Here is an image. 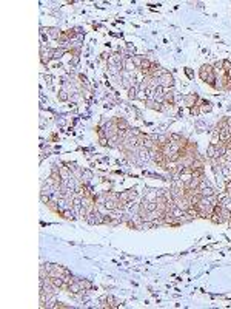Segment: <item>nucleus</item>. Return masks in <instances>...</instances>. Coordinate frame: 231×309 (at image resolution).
<instances>
[{
  "label": "nucleus",
  "mask_w": 231,
  "mask_h": 309,
  "mask_svg": "<svg viewBox=\"0 0 231 309\" xmlns=\"http://www.w3.org/2000/svg\"><path fill=\"white\" fill-rule=\"evenodd\" d=\"M159 84H160V87H163V88H173L174 87V79H173V76L170 74V73H163L160 77H159Z\"/></svg>",
  "instance_id": "f257e3e1"
},
{
  "label": "nucleus",
  "mask_w": 231,
  "mask_h": 309,
  "mask_svg": "<svg viewBox=\"0 0 231 309\" xmlns=\"http://www.w3.org/2000/svg\"><path fill=\"white\" fill-rule=\"evenodd\" d=\"M40 60H42V63L45 65V63H48L51 59H53V54H54V50H51V48H46L45 50V47H42L40 48Z\"/></svg>",
  "instance_id": "f03ea898"
},
{
  "label": "nucleus",
  "mask_w": 231,
  "mask_h": 309,
  "mask_svg": "<svg viewBox=\"0 0 231 309\" xmlns=\"http://www.w3.org/2000/svg\"><path fill=\"white\" fill-rule=\"evenodd\" d=\"M199 74H200V77H202V79L207 82V81H208V77H210L211 74H214V68H213V67H210V65H202V68H200Z\"/></svg>",
  "instance_id": "7ed1b4c3"
},
{
  "label": "nucleus",
  "mask_w": 231,
  "mask_h": 309,
  "mask_svg": "<svg viewBox=\"0 0 231 309\" xmlns=\"http://www.w3.org/2000/svg\"><path fill=\"white\" fill-rule=\"evenodd\" d=\"M48 34L51 39H60V36H62V32H60V29L59 28H42V34Z\"/></svg>",
  "instance_id": "20e7f679"
},
{
  "label": "nucleus",
  "mask_w": 231,
  "mask_h": 309,
  "mask_svg": "<svg viewBox=\"0 0 231 309\" xmlns=\"http://www.w3.org/2000/svg\"><path fill=\"white\" fill-rule=\"evenodd\" d=\"M197 99H199V96H197L196 93H191V94H186V96L183 97L185 104H186V105H189V107H193V105H197V104H196V102H197Z\"/></svg>",
  "instance_id": "39448f33"
},
{
  "label": "nucleus",
  "mask_w": 231,
  "mask_h": 309,
  "mask_svg": "<svg viewBox=\"0 0 231 309\" xmlns=\"http://www.w3.org/2000/svg\"><path fill=\"white\" fill-rule=\"evenodd\" d=\"M220 175L225 178V182L231 179V167L226 166V164H222L220 166Z\"/></svg>",
  "instance_id": "423d86ee"
},
{
  "label": "nucleus",
  "mask_w": 231,
  "mask_h": 309,
  "mask_svg": "<svg viewBox=\"0 0 231 309\" xmlns=\"http://www.w3.org/2000/svg\"><path fill=\"white\" fill-rule=\"evenodd\" d=\"M207 158H208V159L217 158V151H216V145H214V144H210V145H208V148H207Z\"/></svg>",
  "instance_id": "0eeeda50"
},
{
  "label": "nucleus",
  "mask_w": 231,
  "mask_h": 309,
  "mask_svg": "<svg viewBox=\"0 0 231 309\" xmlns=\"http://www.w3.org/2000/svg\"><path fill=\"white\" fill-rule=\"evenodd\" d=\"M91 178H93V172H91V170H83V172H82V176H80V182H82V184H88Z\"/></svg>",
  "instance_id": "6e6552de"
},
{
  "label": "nucleus",
  "mask_w": 231,
  "mask_h": 309,
  "mask_svg": "<svg viewBox=\"0 0 231 309\" xmlns=\"http://www.w3.org/2000/svg\"><path fill=\"white\" fill-rule=\"evenodd\" d=\"M51 284L56 288V289H60V288H63V278L62 277H51Z\"/></svg>",
  "instance_id": "1a4fd4ad"
},
{
  "label": "nucleus",
  "mask_w": 231,
  "mask_h": 309,
  "mask_svg": "<svg viewBox=\"0 0 231 309\" xmlns=\"http://www.w3.org/2000/svg\"><path fill=\"white\" fill-rule=\"evenodd\" d=\"M200 195H202V196H205V198H210V196L216 195V192H214V190H213V189L208 185V187H205V189H202V190H200Z\"/></svg>",
  "instance_id": "9d476101"
},
{
  "label": "nucleus",
  "mask_w": 231,
  "mask_h": 309,
  "mask_svg": "<svg viewBox=\"0 0 231 309\" xmlns=\"http://www.w3.org/2000/svg\"><path fill=\"white\" fill-rule=\"evenodd\" d=\"M68 53V50L66 48H57V50H54V54H53V59H60L63 54H66Z\"/></svg>",
  "instance_id": "9b49d317"
},
{
  "label": "nucleus",
  "mask_w": 231,
  "mask_h": 309,
  "mask_svg": "<svg viewBox=\"0 0 231 309\" xmlns=\"http://www.w3.org/2000/svg\"><path fill=\"white\" fill-rule=\"evenodd\" d=\"M137 91H139V87H137V85H133V87L128 90V97H130V99H136Z\"/></svg>",
  "instance_id": "f8f14e48"
},
{
  "label": "nucleus",
  "mask_w": 231,
  "mask_h": 309,
  "mask_svg": "<svg viewBox=\"0 0 231 309\" xmlns=\"http://www.w3.org/2000/svg\"><path fill=\"white\" fill-rule=\"evenodd\" d=\"M131 59H133V62H134L136 68H140V65H142V62H143L145 56H133Z\"/></svg>",
  "instance_id": "ddd939ff"
},
{
  "label": "nucleus",
  "mask_w": 231,
  "mask_h": 309,
  "mask_svg": "<svg viewBox=\"0 0 231 309\" xmlns=\"http://www.w3.org/2000/svg\"><path fill=\"white\" fill-rule=\"evenodd\" d=\"M59 101H62V102H65V101H68L69 99V96H68V91L65 90V88H62L60 91H59Z\"/></svg>",
  "instance_id": "4468645a"
},
{
  "label": "nucleus",
  "mask_w": 231,
  "mask_h": 309,
  "mask_svg": "<svg viewBox=\"0 0 231 309\" xmlns=\"http://www.w3.org/2000/svg\"><path fill=\"white\" fill-rule=\"evenodd\" d=\"M222 70L226 73V76L231 77V62H229V60H223V67H222Z\"/></svg>",
  "instance_id": "2eb2a0df"
},
{
  "label": "nucleus",
  "mask_w": 231,
  "mask_h": 309,
  "mask_svg": "<svg viewBox=\"0 0 231 309\" xmlns=\"http://www.w3.org/2000/svg\"><path fill=\"white\" fill-rule=\"evenodd\" d=\"M136 99H139V101H148V94H146V91H143V90H139L137 91V96H136Z\"/></svg>",
  "instance_id": "dca6fc26"
},
{
  "label": "nucleus",
  "mask_w": 231,
  "mask_h": 309,
  "mask_svg": "<svg viewBox=\"0 0 231 309\" xmlns=\"http://www.w3.org/2000/svg\"><path fill=\"white\" fill-rule=\"evenodd\" d=\"M202 111H211L213 110V107H211V104L208 102V101H202V108H200Z\"/></svg>",
  "instance_id": "f3484780"
},
{
  "label": "nucleus",
  "mask_w": 231,
  "mask_h": 309,
  "mask_svg": "<svg viewBox=\"0 0 231 309\" xmlns=\"http://www.w3.org/2000/svg\"><path fill=\"white\" fill-rule=\"evenodd\" d=\"M189 113H191L193 116H197V114L200 113V107H199V105H193V107H189Z\"/></svg>",
  "instance_id": "a211bd4d"
},
{
  "label": "nucleus",
  "mask_w": 231,
  "mask_h": 309,
  "mask_svg": "<svg viewBox=\"0 0 231 309\" xmlns=\"http://www.w3.org/2000/svg\"><path fill=\"white\" fill-rule=\"evenodd\" d=\"M128 195H130V200L133 201V200H134V198L137 196V192H136L134 189H131V190H128Z\"/></svg>",
  "instance_id": "6ab92c4d"
},
{
  "label": "nucleus",
  "mask_w": 231,
  "mask_h": 309,
  "mask_svg": "<svg viewBox=\"0 0 231 309\" xmlns=\"http://www.w3.org/2000/svg\"><path fill=\"white\" fill-rule=\"evenodd\" d=\"M222 67H223V60H217L214 63V70H222Z\"/></svg>",
  "instance_id": "aec40b11"
},
{
  "label": "nucleus",
  "mask_w": 231,
  "mask_h": 309,
  "mask_svg": "<svg viewBox=\"0 0 231 309\" xmlns=\"http://www.w3.org/2000/svg\"><path fill=\"white\" fill-rule=\"evenodd\" d=\"M99 142H100V145H103V147H106V145H108V142H109V141H108V138H106V136H105V138H100V139H99Z\"/></svg>",
  "instance_id": "412c9836"
},
{
  "label": "nucleus",
  "mask_w": 231,
  "mask_h": 309,
  "mask_svg": "<svg viewBox=\"0 0 231 309\" xmlns=\"http://www.w3.org/2000/svg\"><path fill=\"white\" fill-rule=\"evenodd\" d=\"M77 63H79V56H74V57H72V60H71V65H72V67H75Z\"/></svg>",
  "instance_id": "4be33fe9"
},
{
  "label": "nucleus",
  "mask_w": 231,
  "mask_h": 309,
  "mask_svg": "<svg viewBox=\"0 0 231 309\" xmlns=\"http://www.w3.org/2000/svg\"><path fill=\"white\" fill-rule=\"evenodd\" d=\"M45 81L48 82V85H51V82H53V76H51V74H46V76H45Z\"/></svg>",
  "instance_id": "5701e85b"
},
{
  "label": "nucleus",
  "mask_w": 231,
  "mask_h": 309,
  "mask_svg": "<svg viewBox=\"0 0 231 309\" xmlns=\"http://www.w3.org/2000/svg\"><path fill=\"white\" fill-rule=\"evenodd\" d=\"M185 73L188 74V77H193V71H191L189 68H185Z\"/></svg>",
  "instance_id": "b1692460"
},
{
  "label": "nucleus",
  "mask_w": 231,
  "mask_h": 309,
  "mask_svg": "<svg viewBox=\"0 0 231 309\" xmlns=\"http://www.w3.org/2000/svg\"><path fill=\"white\" fill-rule=\"evenodd\" d=\"M197 127H199V132H202V128H205V124L204 122H197Z\"/></svg>",
  "instance_id": "393cba45"
},
{
  "label": "nucleus",
  "mask_w": 231,
  "mask_h": 309,
  "mask_svg": "<svg viewBox=\"0 0 231 309\" xmlns=\"http://www.w3.org/2000/svg\"><path fill=\"white\" fill-rule=\"evenodd\" d=\"M226 124H228V127L231 128V119H228V121H226Z\"/></svg>",
  "instance_id": "a878e982"
}]
</instances>
